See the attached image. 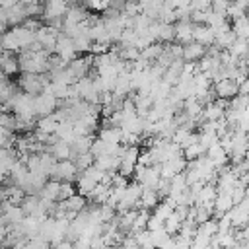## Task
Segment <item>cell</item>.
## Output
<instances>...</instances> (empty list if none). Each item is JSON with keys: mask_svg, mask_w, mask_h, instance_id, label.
<instances>
[{"mask_svg": "<svg viewBox=\"0 0 249 249\" xmlns=\"http://www.w3.org/2000/svg\"><path fill=\"white\" fill-rule=\"evenodd\" d=\"M167 237H169V233H167V231H165L163 228H160V230H154V231H150V241H152V243L156 245V249H158V247H160V245H161V243H163V241H165Z\"/></svg>", "mask_w": 249, "mask_h": 249, "instance_id": "obj_36", "label": "cell"}, {"mask_svg": "<svg viewBox=\"0 0 249 249\" xmlns=\"http://www.w3.org/2000/svg\"><path fill=\"white\" fill-rule=\"evenodd\" d=\"M163 49H165V45H163V43H158V41H156V43H152V45L144 47V49L140 51V56H142L144 60H148V62L152 64V62H154V60H156V58H158V56H160V54L163 53Z\"/></svg>", "mask_w": 249, "mask_h": 249, "instance_id": "obj_21", "label": "cell"}, {"mask_svg": "<svg viewBox=\"0 0 249 249\" xmlns=\"http://www.w3.org/2000/svg\"><path fill=\"white\" fill-rule=\"evenodd\" d=\"M216 195H218V191H216V185H212V183H204V185L200 187L198 195H196V200H195V204H202V202H214Z\"/></svg>", "mask_w": 249, "mask_h": 249, "instance_id": "obj_19", "label": "cell"}, {"mask_svg": "<svg viewBox=\"0 0 249 249\" xmlns=\"http://www.w3.org/2000/svg\"><path fill=\"white\" fill-rule=\"evenodd\" d=\"M214 31L208 27V25H200V23H193V41L208 47V45H214Z\"/></svg>", "mask_w": 249, "mask_h": 249, "instance_id": "obj_8", "label": "cell"}, {"mask_svg": "<svg viewBox=\"0 0 249 249\" xmlns=\"http://www.w3.org/2000/svg\"><path fill=\"white\" fill-rule=\"evenodd\" d=\"M191 10H210V0H191Z\"/></svg>", "mask_w": 249, "mask_h": 249, "instance_id": "obj_40", "label": "cell"}, {"mask_svg": "<svg viewBox=\"0 0 249 249\" xmlns=\"http://www.w3.org/2000/svg\"><path fill=\"white\" fill-rule=\"evenodd\" d=\"M14 132L0 126V148H14Z\"/></svg>", "mask_w": 249, "mask_h": 249, "instance_id": "obj_35", "label": "cell"}, {"mask_svg": "<svg viewBox=\"0 0 249 249\" xmlns=\"http://www.w3.org/2000/svg\"><path fill=\"white\" fill-rule=\"evenodd\" d=\"M2 200H4V187L0 185V202H2Z\"/></svg>", "mask_w": 249, "mask_h": 249, "instance_id": "obj_42", "label": "cell"}, {"mask_svg": "<svg viewBox=\"0 0 249 249\" xmlns=\"http://www.w3.org/2000/svg\"><path fill=\"white\" fill-rule=\"evenodd\" d=\"M224 16H226V19H228V21H235V19H239V18H243V16H245V10H243V8H239L235 2H230V4H228V8H226V12H224Z\"/></svg>", "mask_w": 249, "mask_h": 249, "instance_id": "obj_31", "label": "cell"}, {"mask_svg": "<svg viewBox=\"0 0 249 249\" xmlns=\"http://www.w3.org/2000/svg\"><path fill=\"white\" fill-rule=\"evenodd\" d=\"M214 95L222 97V99H231L233 95H237V86L233 80H218L212 84Z\"/></svg>", "mask_w": 249, "mask_h": 249, "instance_id": "obj_7", "label": "cell"}, {"mask_svg": "<svg viewBox=\"0 0 249 249\" xmlns=\"http://www.w3.org/2000/svg\"><path fill=\"white\" fill-rule=\"evenodd\" d=\"M202 154H204V150H202V146H200L198 142H193V144H189V146L183 148V158H185L187 161H193V160L200 158Z\"/></svg>", "mask_w": 249, "mask_h": 249, "instance_id": "obj_28", "label": "cell"}, {"mask_svg": "<svg viewBox=\"0 0 249 249\" xmlns=\"http://www.w3.org/2000/svg\"><path fill=\"white\" fill-rule=\"evenodd\" d=\"M121 126H103V128H97V138L105 140V142H115V144H121Z\"/></svg>", "mask_w": 249, "mask_h": 249, "instance_id": "obj_18", "label": "cell"}, {"mask_svg": "<svg viewBox=\"0 0 249 249\" xmlns=\"http://www.w3.org/2000/svg\"><path fill=\"white\" fill-rule=\"evenodd\" d=\"M39 206V195H25L19 202V208L23 210L25 216H31Z\"/></svg>", "mask_w": 249, "mask_h": 249, "instance_id": "obj_23", "label": "cell"}, {"mask_svg": "<svg viewBox=\"0 0 249 249\" xmlns=\"http://www.w3.org/2000/svg\"><path fill=\"white\" fill-rule=\"evenodd\" d=\"M0 72L6 74V76H14V74L19 72V64H18V58H16V53H12V54H8V56L4 58Z\"/></svg>", "mask_w": 249, "mask_h": 249, "instance_id": "obj_24", "label": "cell"}, {"mask_svg": "<svg viewBox=\"0 0 249 249\" xmlns=\"http://www.w3.org/2000/svg\"><path fill=\"white\" fill-rule=\"evenodd\" d=\"M80 173H84L86 177H89V179H93L95 183H101V179H103V175H105V171H101L99 167H95L93 163L89 165V167H86V169H82Z\"/></svg>", "mask_w": 249, "mask_h": 249, "instance_id": "obj_34", "label": "cell"}, {"mask_svg": "<svg viewBox=\"0 0 249 249\" xmlns=\"http://www.w3.org/2000/svg\"><path fill=\"white\" fill-rule=\"evenodd\" d=\"M66 210H72V212H80L86 204H88V198L86 196H82V195H78V193H74L72 196H68L66 200H58Z\"/></svg>", "mask_w": 249, "mask_h": 249, "instance_id": "obj_20", "label": "cell"}, {"mask_svg": "<svg viewBox=\"0 0 249 249\" xmlns=\"http://www.w3.org/2000/svg\"><path fill=\"white\" fill-rule=\"evenodd\" d=\"M58 35H60L58 29H54V27H51V25H41V27L35 31V41H37L47 53H53Z\"/></svg>", "mask_w": 249, "mask_h": 249, "instance_id": "obj_3", "label": "cell"}, {"mask_svg": "<svg viewBox=\"0 0 249 249\" xmlns=\"http://www.w3.org/2000/svg\"><path fill=\"white\" fill-rule=\"evenodd\" d=\"M54 54H58L62 60H66V62H70L74 56H76V51H74V43H72V39L70 37H66L64 33H60L58 37H56V43H54V51H53Z\"/></svg>", "mask_w": 249, "mask_h": 249, "instance_id": "obj_5", "label": "cell"}, {"mask_svg": "<svg viewBox=\"0 0 249 249\" xmlns=\"http://www.w3.org/2000/svg\"><path fill=\"white\" fill-rule=\"evenodd\" d=\"M216 142H218V136L214 132H198V144L202 146L204 152H206V148H210Z\"/></svg>", "mask_w": 249, "mask_h": 249, "instance_id": "obj_33", "label": "cell"}, {"mask_svg": "<svg viewBox=\"0 0 249 249\" xmlns=\"http://www.w3.org/2000/svg\"><path fill=\"white\" fill-rule=\"evenodd\" d=\"M74 193H76L74 183H70V181H60V189H58V198H56V202H58V200H66V198L72 196Z\"/></svg>", "mask_w": 249, "mask_h": 249, "instance_id": "obj_32", "label": "cell"}, {"mask_svg": "<svg viewBox=\"0 0 249 249\" xmlns=\"http://www.w3.org/2000/svg\"><path fill=\"white\" fill-rule=\"evenodd\" d=\"M72 43H74V51H76V54H80V53H89L91 39H89L86 33H82V35L74 37V39H72Z\"/></svg>", "mask_w": 249, "mask_h": 249, "instance_id": "obj_30", "label": "cell"}, {"mask_svg": "<svg viewBox=\"0 0 249 249\" xmlns=\"http://www.w3.org/2000/svg\"><path fill=\"white\" fill-rule=\"evenodd\" d=\"M247 91H249V82L247 80H243L241 84H237V95H247Z\"/></svg>", "mask_w": 249, "mask_h": 249, "instance_id": "obj_41", "label": "cell"}, {"mask_svg": "<svg viewBox=\"0 0 249 249\" xmlns=\"http://www.w3.org/2000/svg\"><path fill=\"white\" fill-rule=\"evenodd\" d=\"M179 228H181V220L177 218L175 212H169V214L163 218V230H165L169 235H175V233L179 231Z\"/></svg>", "mask_w": 249, "mask_h": 249, "instance_id": "obj_25", "label": "cell"}, {"mask_svg": "<svg viewBox=\"0 0 249 249\" xmlns=\"http://www.w3.org/2000/svg\"><path fill=\"white\" fill-rule=\"evenodd\" d=\"M21 25H23V27H27V29H31V31H37L43 23H41V19H37V18H25Z\"/></svg>", "mask_w": 249, "mask_h": 249, "instance_id": "obj_39", "label": "cell"}, {"mask_svg": "<svg viewBox=\"0 0 249 249\" xmlns=\"http://www.w3.org/2000/svg\"><path fill=\"white\" fill-rule=\"evenodd\" d=\"M93 136H74L68 146H70V158L76 156V154H82V152H89V144H91Z\"/></svg>", "mask_w": 249, "mask_h": 249, "instance_id": "obj_14", "label": "cell"}, {"mask_svg": "<svg viewBox=\"0 0 249 249\" xmlns=\"http://www.w3.org/2000/svg\"><path fill=\"white\" fill-rule=\"evenodd\" d=\"M33 107H35L37 117H45V115H51L58 107V99L49 91H41L33 95Z\"/></svg>", "mask_w": 249, "mask_h": 249, "instance_id": "obj_2", "label": "cell"}, {"mask_svg": "<svg viewBox=\"0 0 249 249\" xmlns=\"http://www.w3.org/2000/svg\"><path fill=\"white\" fill-rule=\"evenodd\" d=\"M230 54H233L235 58H241V56H247V39H241V37H235V41L231 43V47L228 49Z\"/></svg>", "mask_w": 249, "mask_h": 249, "instance_id": "obj_27", "label": "cell"}, {"mask_svg": "<svg viewBox=\"0 0 249 249\" xmlns=\"http://www.w3.org/2000/svg\"><path fill=\"white\" fill-rule=\"evenodd\" d=\"M6 10V23L8 25H21L23 19H25V12H23V6L21 4H14L10 8H4Z\"/></svg>", "mask_w": 249, "mask_h": 249, "instance_id": "obj_13", "label": "cell"}, {"mask_svg": "<svg viewBox=\"0 0 249 249\" xmlns=\"http://www.w3.org/2000/svg\"><path fill=\"white\" fill-rule=\"evenodd\" d=\"M12 29H14V35H16V39H18L19 51H21V49H27V47L35 41V31L27 29V27H23V25H14Z\"/></svg>", "mask_w": 249, "mask_h": 249, "instance_id": "obj_11", "label": "cell"}, {"mask_svg": "<svg viewBox=\"0 0 249 249\" xmlns=\"http://www.w3.org/2000/svg\"><path fill=\"white\" fill-rule=\"evenodd\" d=\"M230 196H231V202H233V204H237L239 200H243V198L247 196V191H245V187H239V185H235V187L231 189Z\"/></svg>", "mask_w": 249, "mask_h": 249, "instance_id": "obj_38", "label": "cell"}, {"mask_svg": "<svg viewBox=\"0 0 249 249\" xmlns=\"http://www.w3.org/2000/svg\"><path fill=\"white\" fill-rule=\"evenodd\" d=\"M0 49H2V51H8V53H18V51H19L18 39H16V35H14V29H6V31L0 35Z\"/></svg>", "mask_w": 249, "mask_h": 249, "instance_id": "obj_17", "label": "cell"}, {"mask_svg": "<svg viewBox=\"0 0 249 249\" xmlns=\"http://www.w3.org/2000/svg\"><path fill=\"white\" fill-rule=\"evenodd\" d=\"M173 29H175V35H173L175 43L187 45L193 41V21H175Z\"/></svg>", "mask_w": 249, "mask_h": 249, "instance_id": "obj_6", "label": "cell"}, {"mask_svg": "<svg viewBox=\"0 0 249 249\" xmlns=\"http://www.w3.org/2000/svg\"><path fill=\"white\" fill-rule=\"evenodd\" d=\"M78 175H80V171H78V167L74 165V161H72V160H60V161H56V163H54V167L51 169L49 179H56V181H70V183H74Z\"/></svg>", "mask_w": 249, "mask_h": 249, "instance_id": "obj_1", "label": "cell"}, {"mask_svg": "<svg viewBox=\"0 0 249 249\" xmlns=\"http://www.w3.org/2000/svg\"><path fill=\"white\" fill-rule=\"evenodd\" d=\"M68 8V2L66 0H47L45 6H43V16L41 19H45L47 23L51 19H56V18H62L64 12Z\"/></svg>", "mask_w": 249, "mask_h": 249, "instance_id": "obj_4", "label": "cell"}, {"mask_svg": "<svg viewBox=\"0 0 249 249\" xmlns=\"http://www.w3.org/2000/svg\"><path fill=\"white\" fill-rule=\"evenodd\" d=\"M58 189H60V181L56 179H47L45 185L39 189V196L41 198H47V200H56L58 198Z\"/></svg>", "mask_w": 249, "mask_h": 249, "instance_id": "obj_15", "label": "cell"}, {"mask_svg": "<svg viewBox=\"0 0 249 249\" xmlns=\"http://www.w3.org/2000/svg\"><path fill=\"white\" fill-rule=\"evenodd\" d=\"M45 152H49L56 161H60V160H70V146H68V142H62V140L51 142Z\"/></svg>", "mask_w": 249, "mask_h": 249, "instance_id": "obj_10", "label": "cell"}, {"mask_svg": "<svg viewBox=\"0 0 249 249\" xmlns=\"http://www.w3.org/2000/svg\"><path fill=\"white\" fill-rule=\"evenodd\" d=\"M70 160L74 161V165L78 167V171H82V169H86V167H89V165L93 163V156H91L89 152H82V154H76V156H72Z\"/></svg>", "mask_w": 249, "mask_h": 249, "instance_id": "obj_29", "label": "cell"}, {"mask_svg": "<svg viewBox=\"0 0 249 249\" xmlns=\"http://www.w3.org/2000/svg\"><path fill=\"white\" fill-rule=\"evenodd\" d=\"M119 161H121V158H117L113 154H103V156L93 158V165L99 167L101 171H117Z\"/></svg>", "mask_w": 249, "mask_h": 249, "instance_id": "obj_12", "label": "cell"}, {"mask_svg": "<svg viewBox=\"0 0 249 249\" xmlns=\"http://www.w3.org/2000/svg\"><path fill=\"white\" fill-rule=\"evenodd\" d=\"M160 200H161V198H160V195L156 193V189H142V195H140V198H138L140 208H148V210H154Z\"/></svg>", "mask_w": 249, "mask_h": 249, "instance_id": "obj_16", "label": "cell"}, {"mask_svg": "<svg viewBox=\"0 0 249 249\" xmlns=\"http://www.w3.org/2000/svg\"><path fill=\"white\" fill-rule=\"evenodd\" d=\"M0 126L8 128L10 132H16V117L12 113H0Z\"/></svg>", "mask_w": 249, "mask_h": 249, "instance_id": "obj_37", "label": "cell"}, {"mask_svg": "<svg viewBox=\"0 0 249 249\" xmlns=\"http://www.w3.org/2000/svg\"><path fill=\"white\" fill-rule=\"evenodd\" d=\"M231 31L235 33V37L247 39V35H249V21H247V16H243V18L235 19V21L231 23Z\"/></svg>", "mask_w": 249, "mask_h": 249, "instance_id": "obj_26", "label": "cell"}, {"mask_svg": "<svg viewBox=\"0 0 249 249\" xmlns=\"http://www.w3.org/2000/svg\"><path fill=\"white\" fill-rule=\"evenodd\" d=\"M74 187H78V195H82V196L88 198V195H89L91 189L95 187V181L89 179V177H86L84 173H80V175L76 177V185H74Z\"/></svg>", "mask_w": 249, "mask_h": 249, "instance_id": "obj_22", "label": "cell"}, {"mask_svg": "<svg viewBox=\"0 0 249 249\" xmlns=\"http://www.w3.org/2000/svg\"><path fill=\"white\" fill-rule=\"evenodd\" d=\"M204 53H206V47L204 45H200V43H196V41H191V43H187V45H183V60L185 62H196L198 58H202L204 56Z\"/></svg>", "mask_w": 249, "mask_h": 249, "instance_id": "obj_9", "label": "cell"}]
</instances>
